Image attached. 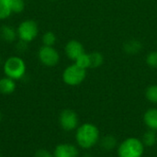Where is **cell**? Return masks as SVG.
I'll use <instances>...</instances> for the list:
<instances>
[{"label":"cell","instance_id":"6da1fadb","mask_svg":"<svg viewBox=\"0 0 157 157\" xmlns=\"http://www.w3.org/2000/svg\"><path fill=\"white\" fill-rule=\"evenodd\" d=\"M100 140V132L98 128L89 122L84 123L76 129L75 141L79 147L85 150L91 149L98 144Z\"/></svg>","mask_w":157,"mask_h":157},{"label":"cell","instance_id":"7a4b0ae2","mask_svg":"<svg viewBox=\"0 0 157 157\" xmlns=\"http://www.w3.org/2000/svg\"><path fill=\"white\" fill-rule=\"evenodd\" d=\"M144 147L142 140L135 137H130L118 145L117 154L119 157H143Z\"/></svg>","mask_w":157,"mask_h":157},{"label":"cell","instance_id":"3957f363","mask_svg":"<svg viewBox=\"0 0 157 157\" xmlns=\"http://www.w3.org/2000/svg\"><path fill=\"white\" fill-rule=\"evenodd\" d=\"M3 71L6 76L15 81L19 80L26 74V63L19 56H10L5 61Z\"/></svg>","mask_w":157,"mask_h":157},{"label":"cell","instance_id":"277c9868","mask_svg":"<svg viewBox=\"0 0 157 157\" xmlns=\"http://www.w3.org/2000/svg\"><path fill=\"white\" fill-rule=\"evenodd\" d=\"M63 81L70 86H76L82 84L86 77V70L73 63L67 66L63 72Z\"/></svg>","mask_w":157,"mask_h":157},{"label":"cell","instance_id":"5b68a950","mask_svg":"<svg viewBox=\"0 0 157 157\" xmlns=\"http://www.w3.org/2000/svg\"><path fill=\"white\" fill-rule=\"evenodd\" d=\"M17 38L25 42H31L39 34V27L33 19H26L22 21L17 29Z\"/></svg>","mask_w":157,"mask_h":157},{"label":"cell","instance_id":"8992f818","mask_svg":"<svg viewBox=\"0 0 157 157\" xmlns=\"http://www.w3.org/2000/svg\"><path fill=\"white\" fill-rule=\"evenodd\" d=\"M38 58L44 66L54 67L59 63L60 54L55 48L42 45L38 52Z\"/></svg>","mask_w":157,"mask_h":157},{"label":"cell","instance_id":"52a82bcc","mask_svg":"<svg viewBox=\"0 0 157 157\" xmlns=\"http://www.w3.org/2000/svg\"><path fill=\"white\" fill-rule=\"evenodd\" d=\"M59 123L62 129L65 132H73L78 128L79 118L73 109H63L59 116Z\"/></svg>","mask_w":157,"mask_h":157},{"label":"cell","instance_id":"ba28073f","mask_svg":"<svg viewBox=\"0 0 157 157\" xmlns=\"http://www.w3.org/2000/svg\"><path fill=\"white\" fill-rule=\"evenodd\" d=\"M64 52L67 58L75 62L80 55L85 53V48L79 40H71L66 43L64 47Z\"/></svg>","mask_w":157,"mask_h":157},{"label":"cell","instance_id":"9c48e42d","mask_svg":"<svg viewBox=\"0 0 157 157\" xmlns=\"http://www.w3.org/2000/svg\"><path fill=\"white\" fill-rule=\"evenodd\" d=\"M52 155L53 157H78L79 151L74 144H60L55 147Z\"/></svg>","mask_w":157,"mask_h":157},{"label":"cell","instance_id":"30bf717a","mask_svg":"<svg viewBox=\"0 0 157 157\" xmlns=\"http://www.w3.org/2000/svg\"><path fill=\"white\" fill-rule=\"evenodd\" d=\"M144 122L149 130L157 132V109L151 108L144 114Z\"/></svg>","mask_w":157,"mask_h":157},{"label":"cell","instance_id":"8fae6325","mask_svg":"<svg viewBox=\"0 0 157 157\" xmlns=\"http://www.w3.org/2000/svg\"><path fill=\"white\" fill-rule=\"evenodd\" d=\"M0 37L6 42H14L17 38V29L10 25H4L0 29Z\"/></svg>","mask_w":157,"mask_h":157},{"label":"cell","instance_id":"7c38bea8","mask_svg":"<svg viewBox=\"0 0 157 157\" xmlns=\"http://www.w3.org/2000/svg\"><path fill=\"white\" fill-rule=\"evenodd\" d=\"M142 49H143V44L138 40L132 39L127 40L123 44V51L127 54H131V55L137 54L141 52Z\"/></svg>","mask_w":157,"mask_h":157},{"label":"cell","instance_id":"4fadbf2b","mask_svg":"<svg viewBox=\"0 0 157 157\" xmlns=\"http://www.w3.org/2000/svg\"><path fill=\"white\" fill-rule=\"evenodd\" d=\"M16 90V81L5 76L0 79V93L3 95H10Z\"/></svg>","mask_w":157,"mask_h":157},{"label":"cell","instance_id":"5bb4252c","mask_svg":"<svg viewBox=\"0 0 157 157\" xmlns=\"http://www.w3.org/2000/svg\"><path fill=\"white\" fill-rule=\"evenodd\" d=\"M101 149L105 152H110L113 149H115L118 145L117 139L113 135H106L102 138H100L98 142Z\"/></svg>","mask_w":157,"mask_h":157},{"label":"cell","instance_id":"9a60e30c","mask_svg":"<svg viewBox=\"0 0 157 157\" xmlns=\"http://www.w3.org/2000/svg\"><path fill=\"white\" fill-rule=\"evenodd\" d=\"M142 142L144 144V146H147V147L154 146L157 143L156 132L148 129V131L145 132V133L144 134L143 139H142Z\"/></svg>","mask_w":157,"mask_h":157},{"label":"cell","instance_id":"2e32d148","mask_svg":"<svg viewBox=\"0 0 157 157\" xmlns=\"http://www.w3.org/2000/svg\"><path fill=\"white\" fill-rule=\"evenodd\" d=\"M90 68H98L104 63V56L99 52H93L89 53Z\"/></svg>","mask_w":157,"mask_h":157},{"label":"cell","instance_id":"e0dca14e","mask_svg":"<svg viewBox=\"0 0 157 157\" xmlns=\"http://www.w3.org/2000/svg\"><path fill=\"white\" fill-rule=\"evenodd\" d=\"M11 14L10 0H0V20L6 19Z\"/></svg>","mask_w":157,"mask_h":157},{"label":"cell","instance_id":"ac0fdd59","mask_svg":"<svg viewBox=\"0 0 157 157\" xmlns=\"http://www.w3.org/2000/svg\"><path fill=\"white\" fill-rule=\"evenodd\" d=\"M145 97L147 100L153 104L157 105V85L149 86L145 91Z\"/></svg>","mask_w":157,"mask_h":157},{"label":"cell","instance_id":"d6986e66","mask_svg":"<svg viewBox=\"0 0 157 157\" xmlns=\"http://www.w3.org/2000/svg\"><path fill=\"white\" fill-rule=\"evenodd\" d=\"M75 63L83 68V69H88L90 68V59H89V53H83L82 55H80L75 61Z\"/></svg>","mask_w":157,"mask_h":157},{"label":"cell","instance_id":"ffe728a7","mask_svg":"<svg viewBox=\"0 0 157 157\" xmlns=\"http://www.w3.org/2000/svg\"><path fill=\"white\" fill-rule=\"evenodd\" d=\"M41 40H42V43H43L44 46H52V47H53V45L56 43L57 37L52 31H47V32H45L43 34Z\"/></svg>","mask_w":157,"mask_h":157},{"label":"cell","instance_id":"44dd1931","mask_svg":"<svg viewBox=\"0 0 157 157\" xmlns=\"http://www.w3.org/2000/svg\"><path fill=\"white\" fill-rule=\"evenodd\" d=\"M10 8L12 13H21L25 8L24 0H10Z\"/></svg>","mask_w":157,"mask_h":157},{"label":"cell","instance_id":"7402d4cb","mask_svg":"<svg viewBox=\"0 0 157 157\" xmlns=\"http://www.w3.org/2000/svg\"><path fill=\"white\" fill-rule=\"evenodd\" d=\"M146 64L151 68H157V51L150 52L146 56Z\"/></svg>","mask_w":157,"mask_h":157},{"label":"cell","instance_id":"603a6c76","mask_svg":"<svg viewBox=\"0 0 157 157\" xmlns=\"http://www.w3.org/2000/svg\"><path fill=\"white\" fill-rule=\"evenodd\" d=\"M34 157H53V155L46 149H39L36 151Z\"/></svg>","mask_w":157,"mask_h":157},{"label":"cell","instance_id":"cb8c5ba5","mask_svg":"<svg viewBox=\"0 0 157 157\" xmlns=\"http://www.w3.org/2000/svg\"><path fill=\"white\" fill-rule=\"evenodd\" d=\"M28 42H25V41H22V40H19L17 44V50L20 52H24L27 49H28Z\"/></svg>","mask_w":157,"mask_h":157},{"label":"cell","instance_id":"d4e9b609","mask_svg":"<svg viewBox=\"0 0 157 157\" xmlns=\"http://www.w3.org/2000/svg\"><path fill=\"white\" fill-rule=\"evenodd\" d=\"M1 120H2V114H1V112H0V121H1Z\"/></svg>","mask_w":157,"mask_h":157},{"label":"cell","instance_id":"484cf974","mask_svg":"<svg viewBox=\"0 0 157 157\" xmlns=\"http://www.w3.org/2000/svg\"><path fill=\"white\" fill-rule=\"evenodd\" d=\"M50 1H55V0H50Z\"/></svg>","mask_w":157,"mask_h":157},{"label":"cell","instance_id":"4316f807","mask_svg":"<svg viewBox=\"0 0 157 157\" xmlns=\"http://www.w3.org/2000/svg\"><path fill=\"white\" fill-rule=\"evenodd\" d=\"M0 63H1V60H0Z\"/></svg>","mask_w":157,"mask_h":157}]
</instances>
